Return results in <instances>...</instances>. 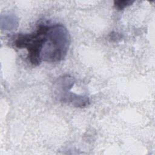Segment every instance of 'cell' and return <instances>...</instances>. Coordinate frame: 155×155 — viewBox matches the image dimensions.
<instances>
[{
  "mask_svg": "<svg viewBox=\"0 0 155 155\" xmlns=\"http://www.w3.org/2000/svg\"><path fill=\"white\" fill-rule=\"evenodd\" d=\"M70 44V34L63 25L48 26L47 40L41 52L42 61L56 62L63 60L67 54Z\"/></svg>",
  "mask_w": 155,
  "mask_h": 155,
  "instance_id": "6da1fadb",
  "label": "cell"
},
{
  "mask_svg": "<svg viewBox=\"0 0 155 155\" xmlns=\"http://www.w3.org/2000/svg\"><path fill=\"white\" fill-rule=\"evenodd\" d=\"M48 26L41 25L36 31L30 34H18L13 44L18 48H25L28 52L27 58L30 63L35 66L42 61L41 52L47 40V31Z\"/></svg>",
  "mask_w": 155,
  "mask_h": 155,
  "instance_id": "7a4b0ae2",
  "label": "cell"
},
{
  "mask_svg": "<svg viewBox=\"0 0 155 155\" xmlns=\"http://www.w3.org/2000/svg\"><path fill=\"white\" fill-rule=\"evenodd\" d=\"M56 97L61 102L70 104L78 108H84L90 104V100L87 96L78 95L71 93L69 90L56 95Z\"/></svg>",
  "mask_w": 155,
  "mask_h": 155,
  "instance_id": "3957f363",
  "label": "cell"
},
{
  "mask_svg": "<svg viewBox=\"0 0 155 155\" xmlns=\"http://www.w3.org/2000/svg\"><path fill=\"white\" fill-rule=\"evenodd\" d=\"M74 84V78L70 75L59 77L54 85V93L56 95L70 90Z\"/></svg>",
  "mask_w": 155,
  "mask_h": 155,
  "instance_id": "277c9868",
  "label": "cell"
},
{
  "mask_svg": "<svg viewBox=\"0 0 155 155\" xmlns=\"http://www.w3.org/2000/svg\"><path fill=\"white\" fill-rule=\"evenodd\" d=\"M134 1L132 0H118L114 1V5L116 8L119 10H122L128 6L132 5Z\"/></svg>",
  "mask_w": 155,
  "mask_h": 155,
  "instance_id": "5b68a950",
  "label": "cell"
},
{
  "mask_svg": "<svg viewBox=\"0 0 155 155\" xmlns=\"http://www.w3.org/2000/svg\"><path fill=\"white\" fill-rule=\"evenodd\" d=\"M110 39H111V40H114V39H120V36L119 34L117 33H115L114 34H111L110 35Z\"/></svg>",
  "mask_w": 155,
  "mask_h": 155,
  "instance_id": "8992f818",
  "label": "cell"
}]
</instances>
